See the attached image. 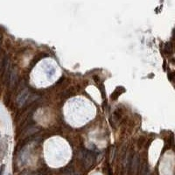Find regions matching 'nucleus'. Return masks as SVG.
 Wrapping results in <instances>:
<instances>
[{
    "mask_svg": "<svg viewBox=\"0 0 175 175\" xmlns=\"http://www.w3.org/2000/svg\"><path fill=\"white\" fill-rule=\"evenodd\" d=\"M4 168H5V165H2L1 166H0V175H3L4 174Z\"/></svg>",
    "mask_w": 175,
    "mask_h": 175,
    "instance_id": "obj_1",
    "label": "nucleus"
}]
</instances>
